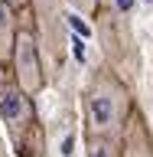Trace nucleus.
<instances>
[{"mask_svg": "<svg viewBox=\"0 0 153 157\" xmlns=\"http://www.w3.org/2000/svg\"><path fill=\"white\" fill-rule=\"evenodd\" d=\"M16 69L23 78V88H36L39 85V62H36V46L29 36H20V49H16Z\"/></svg>", "mask_w": 153, "mask_h": 157, "instance_id": "nucleus-1", "label": "nucleus"}, {"mask_svg": "<svg viewBox=\"0 0 153 157\" xmlns=\"http://www.w3.org/2000/svg\"><path fill=\"white\" fill-rule=\"evenodd\" d=\"M88 118H91V124H95L98 131L111 128L114 118H117L114 95H107V92H91V98H88Z\"/></svg>", "mask_w": 153, "mask_h": 157, "instance_id": "nucleus-2", "label": "nucleus"}, {"mask_svg": "<svg viewBox=\"0 0 153 157\" xmlns=\"http://www.w3.org/2000/svg\"><path fill=\"white\" fill-rule=\"evenodd\" d=\"M0 111L7 121H23L26 118V98L20 88H3L0 92Z\"/></svg>", "mask_w": 153, "mask_h": 157, "instance_id": "nucleus-3", "label": "nucleus"}, {"mask_svg": "<svg viewBox=\"0 0 153 157\" xmlns=\"http://www.w3.org/2000/svg\"><path fill=\"white\" fill-rule=\"evenodd\" d=\"M114 151H111V144H104V141H95L91 144V151H88V157H111Z\"/></svg>", "mask_w": 153, "mask_h": 157, "instance_id": "nucleus-4", "label": "nucleus"}, {"mask_svg": "<svg viewBox=\"0 0 153 157\" xmlns=\"http://www.w3.org/2000/svg\"><path fill=\"white\" fill-rule=\"evenodd\" d=\"M68 20H72V26H75L78 33H82V36H88V26H85V23H82V20H78V17H68Z\"/></svg>", "mask_w": 153, "mask_h": 157, "instance_id": "nucleus-5", "label": "nucleus"}, {"mask_svg": "<svg viewBox=\"0 0 153 157\" xmlns=\"http://www.w3.org/2000/svg\"><path fill=\"white\" fill-rule=\"evenodd\" d=\"M72 144H75V137H65V144H62V154H72Z\"/></svg>", "mask_w": 153, "mask_h": 157, "instance_id": "nucleus-6", "label": "nucleus"}, {"mask_svg": "<svg viewBox=\"0 0 153 157\" xmlns=\"http://www.w3.org/2000/svg\"><path fill=\"white\" fill-rule=\"evenodd\" d=\"M75 56H78V59H85V46H82V39H75Z\"/></svg>", "mask_w": 153, "mask_h": 157, "instance_id": "nucleus-7", "label": "nucleus"}, {"mask_svg": "<svg viewBox=\"0 0 153 157\" xmlns=\"http://www.w3.org/2000/svg\"><path fill=\"white\" fill-rule=\"evenodd\" d=\"M130 3H134V0H117V7H121V10H130Z\"/></svg>", "mask_w": 153, "mask_h": 157, "instance_id": "nucleus-8", "label": "nucleus"}, {"mask_svg": "<svg viewBox=\"0 0 153 157\" xmlns=\"http://www.w3.org/2000/svg\"><path fill=\"white\" fill-rule=\"evenodd\" d=\"M3 20H7V13H3V10H0V23H3Z\"/></svg>", "mask_w": 153, "mask_h": 157, "instance_id": "nucleus-9", "label": "nucleus"}, {"mask_svg": "<svg viewBox=\"0 0 153 157\" xmlns=\"http://www.w3.org/2000/svg\"><path fill=\"white\" fill-rule=\"evenodd\" d=\"M147 3H153V0H147Z\"/></svg>", "mask_w": 153, "mask_h": 157, "instance_id": "nucleus-10", "label": "nucleus"}]
</instances>
